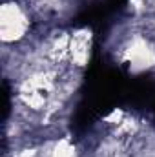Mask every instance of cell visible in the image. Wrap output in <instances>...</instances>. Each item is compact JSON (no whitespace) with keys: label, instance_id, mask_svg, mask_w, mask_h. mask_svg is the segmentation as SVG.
Masks as SVG:
<instances>
[{"label":"cell","instance_id":"cell-1","mask_svg":"<svg viewBox=\"0 0 155 157\" xmlns=\"http://www.w3.org/2000/svg\"><path fill=\"white\" fill-rule=\"evenodd\" d=\"M31 29L29 11L15 2L6 0L0 6V39L4 44H18L28 37Z\"/></svg>","mask_w":155,"mask_h":157},{"label":"cell","instance_id":"cell-2","mask_svg":"<svg viewBox=\"0 0 155 157\" xmlns=\"http://www.w3.org/2000/svg\"><path fill=\"white\" fill-rule=\"evenodd\" d=\"M122 60L130 64L133 73L155 68V44L144 35H133L122 49Z\"/></svg>","mask_w":155,"mask_h":157},{"label":"cell","instance_id":"cell-3","mask_svg":"<svg viewBox=\"0 0 155 157\" xmlns=\"http://www.w3.org/2000/svg\"><path fill=\"white\" fill-rule=\"evenodd\" d=\"M93 46V33L88 28H80L71 31V44H70V64L73 68H84L89 62Z\"/></svg>","mask_w":155,"mask_h":157},{"label":"cell","instance_id":"cell-4","mask_svg":"<svg viewBox=\"0 0 155 157\" xmlns=\"http://www.w3.org/2000/svg\"><path fill=\"white\" fill-rule=\"evenodd\" d=\"M47 157H77V148L70 137H60L47 146Z\"/></svg>","mask_w":155,"mask_h":157}]
</instances>
